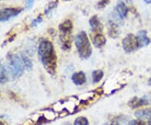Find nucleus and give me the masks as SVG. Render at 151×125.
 <instances>
[{
    "label": "nucleus",
    "mask_w": 151,
    "mask_h": 125,
    "mask_svg": "<svg viewBox=\"0 0 151 125\" xmlns=\"http://www.w3.org/2000/svg\"><path fill=\"white\" fill-rule=\"evenodd\" d=\"M60 45L63 50H69L71 47V33H60Z\"/></svg>",
    "instance_id": "6"
},
{
    "label": "nucleus",
    "mask_w": 151,
    "mask_h": 125,
    "mask_svg": "<svg viewBox=\"0 0 151 125\" xmlns=\"http://www.w3.org/2000/svg\"><path fill=\"white\" fill-rule=\"evenodd\" d=\"M71 80L72 82L75 83L76 85L80 86L84 84L86 81V77L85 73L83 71H78V72H75L72 76H71Z\"/></svg>",
    "instance_id": "9"
},
{
    "label": "nucleus",
    "mask_w": 151,
    "mask_h": 125,
    "mask_svg": "<svg viewBox=\"0 0 151 125\" xmlns=\"http://www.w3.org/2000/svg\"><path fill=\"white\" fill-rule=\"evenodd\" d=\"M9 80V74L8 71L4 66H1L0 68V83H4Z\"/></svg>",
    "instance_id": "17"
},
{
    "label": "nucleus",
    "mask_w": 151,
    "mask_h": 125,
    "mask_svg": "<svg viewBox=\"0 0 151 125\" xmlns=\"http://www.w3.org/2000/svg\"><path fill=\"white\" fill-rule=\"evenodd\" d=\"M108 3H109V0H99V2L97 3V8L103 9L108 5Z\"/></svg>",
    "instance_id": "21"
},
{
    "label": "nucleus",
    "mask_w": 151,
    "mask_h": 125,
    "mask_svg": "<svg viewBox=\"0 0 151 125\" xmlns=\"http://www.w3.org/2000/svg\"><path fill=\"white\" fill-rule=\"evenodd\" d=\"M1 66H2V65H1V63H0V68H1Z\"/></svg>",
    "instance_id": "30"
},
{
    "label": "nucleus",
    "mask_w": 151,
    "mask_h": 125,
    "mask_svg": "<svg viewBox=\"0 0 151 125\" xmlns=\"http://www.w3.org/2000/svg\"><path fill=\"white\" fill-rule=\"evenodd\" d=\"M128 7L122 0H119L116 5V12L122 19H124L128 14Z\"/></svg>",
    "instance_id": "11"
},
{
    "label": "nucleus",
    "mask_w": 151,
    "mask_h": 125,
    "mask_svg": "<svg viewBox=\"0 0 151 125\" xmlns=\"http://www.w3.org/2000/svg\"><path fill=\"white\" fill-rule=\"evenodd\" d=\"M62 125H71V124H62Z\"/></svg>",
    "instance_id": "29"
},
{
    "label": "nucleus",
    "mask_w": 151,
    "mask_h": 125,
    "mask_svg": "<svg viewBox=\"0 0 151 125\" xmlns=\"http://www.w3.org/2000/svg\"><path fill=\"white\" fill-rule=\"evenodd\" d=\"M144 2L145 4H151V0H144Z\"/></svg>",
    "instance_id": "25"
},
{
    "label": "nucleus",
    "mask_w": 151,
    "mask_h": 125,
    "mask_svg": "<svg viewBox=\"0 0 151 125\" xmlns=\"http://www.w3.org/2000/svg\"><path fill=\"white\" fill-rule=\"evenodd\" d=\"M73 29V24L70 19L64 20L61 24H60L59 30L60 33H64V34H68V33L72 32Z\"/></svg>",
    "instance_id": "12"
},
{
    "label": "nucleus",
    "mask_w": 151,
    "mask_h": 125,
    "mask_svg": "<svg viewBox=\"0 0 151 125\" xmlns=\"http://www.w3.org/2000/svg\"><path fill=\"white\" fill-rule=\"evenodd\" d=\"M22 59L17 55H11L9 60V65H10L11 72L15 77H19L24 73V65H23Z\"/></svg>",
    "instance_id": "3"
},
{
    "label": "nucleus",
    "mask_w": 151,
    "mask_h": 125,
    "mask_svg": "<svg viewBox=\"0 0 151 125\" xmlns=\"http://www.w3.org/2000/svg\"><path fill=\"white\" fill-rule=\"evenodd\" d=\"M92 43L95 47L101 48L106 44V38L102 32L94 33V35L92 37Z\"/></svg>",
    "instance_id": "8"
},
{
    "label": "nucleus",
    "mask_w": 151,
    "mask_h": 125,
    "mask_svg": "<svg viewBox=\"0 0 151 125\" xmlns=\"http://www.w3.org/2000/svg\"><path fill=\"white\" fill-rule=\"evenodd\" d=\"M136 38H137V41H138L139 48L147 46L150 43V40L147 35V31L145 29L139 31L137 35H136Z\"/></svg>",
    "instance_id": "7"
},
{
    "label": "nucleus",
    "mask_w": 151,
    "mask_h": 125,
    "mask_svg": "<svg viewBox=\"0 0 151 125\" xmlns=\"http://www.w3.org/2000/svg\"><path fill=\"white\" fill-rule=\"evenodd\" d=\"M74 125H88V120L85 117H79L75 120Z\"/></svg>",
    "instance_id": "19"
},
{
    "label": "nucleus",
    "mask_w": 151,
    "mask_h": 125,
    "mask_svg": "<svg viewBox=\"0 0 151 125\" xmlns=\"http://www.w3.org/2000/svg\"><path fill=\"white\" fill-rule=\"evenodd\" d=\"M89 24H90V26L92 28L93 32H102L103 26H102L101 23L99 21V19H98V17H97V15H94V16H92V18L90 19Z\"/></svg>",
    "instance_id": "10"
},
{
    "label": "nucleus",
    "mask_w": 151,
    "mask_h": 125,
    "mask_svg": "<svg viewBox=\"0 0 151 125\" xmlns=\"http://www.w3.org/2000/svg\"><path fill=\"white\" fill-rule=\"evenodd\" d=\"M107 125H119V123H118V121H116V120H113V121H111V122H109Z\"/></svg>",
    "instance_id": "24"
},
{
    "label": "nucleus",
    "mask_w": 151,
    "mask_h": 125,
    "mask_svg": "<svg viewBox=\"0 0 151 125\" xmlns=\"http://www.w3.org/2000/svg\"><path fill=\"white\" fill-rule=\"evenodd\" d=\"M149 84H150V86H151V78H150V81H149Z\"/></svg>",
    "instance_id": "27"
},
{
    "label": "nucleus",
    "mask_w": 151,
    "mask_h": 125,
    "mask_svg": "<svg viewBox=\"0 0 151 125\" xmlns=\"http://www.w3.org/2000/svg\"><path fill=\"white\" fill-rule=\"evenodd\" d=\"M56 5H57V1H55V2H51V3L46 7L45 10V14H48L50 12H51V10L54 9L56 7Z\"/></svg>",
    "instance_id": "20"
},
{
    "label": "nucleus",
    "mask_w": 151,
    "mask_h": 125,
    "mask_svg": "<svg viewBox=\"0 0 151 125\" xmlns=\"http://www.w3.org/2000/svg\"><path fill=\"white\" fill-rule=\"evenodd\" d=\"M0 125H6L4 122H2V121H0Z\"/></svg>",
    "instance_id": "26"
},
{
    "label": "nucleus",
    "mask_w": 151,
    "mask_h": 125,
    "mask_svg": "<svg viewBox=\"0 0 151 125\" xmlns=\"http://www.w3.org/2000/svg\"><path fill=\"white\" fill-rule=\"evenodd\" d=\"M42 21V19H41V17L40 16V17H38V18H36L35 19H34L32 21V23H31V25L32 26H34V27H35L37 24H39L40 22Z\"/></svg>",
    "instance_id": "23"
},
{
    "label": "nucleus",
    "mask_w": 151,
    "mask_h": 125,
    "mask_svg": "<svg viewBox=\"0 0 151 125\" xmlns=\"http://www.w3.org/2000/svg\"><path fill=\"white\" fill-rule=\"evenodd\" d=\"M149 103L147 100H145L143 98H133L129 103V107H131L132 108H139L142 106H145Z\"/></svg>",
    "instance_id": "13"
},
{
    "label": "nucleus",
    "mask_w": 151,
    "mask_h": 125,
    "mask_svg": "<svg viewBox=\"0 0 151 125\" xmlns=\"http://www.w3.org/2000/svg\"><path fill=\"white\" fill-rule=\"evenodd\" d=\"M103 77V71L102 70H96L92 72V80L94 83H97L102 80Z\"/></svg>",
    "instance_id": "18"
},
{
    "label": "nucleus",
    "mask_w": 151,
    "mask_h": 125,
    "mask_svg": "<svg viewBox=\"0 0 151 125\" xmlns=\"http://www.w3.org/2000/svg\"><path fill=\"white\" fill-rule=\"evenodd\" d=\"M129 125H146V124L142 120H132L129 122Z\"/></svg>",
    "instance_id": "22"
},
{
    "label": "nucleus",
    "mask_w": 151,
    "mask_h": 125,
    "mask_svg": "<svg viewBox=\"0 0 151 125\" xmlns=\"http://www.w3.org/2000/svg\"><path fill=\"white\" fill-rule=\"evenodd\" d=\"M21 59L22 61H23V63H24V67L27 69L28 71H30L33 67V63L32 61H31V60L26 55L24 54H23L21 55Z\"/></svg>",
    "instance_id": "16"
},
{
    "label": "nucleus",
    "mask_w": 151,
    "mask_h": 125,
    "mask_svg": "<svg viewBox=\"0 0 151 125\" xmlns=\"http://www.w3.org/2000/svg\"><path fill=\"white\" fill-rule=\"evenodd\" d=\"M135 116L139 119H151V108L140 109L135 112Z\"/></svg>",
    "instance_id": "15"
},
{
    "label": "nucleus",
    "mask_w": 151,
    "mask_h": 125,
    "mask_svg": "<svg viewBox=\"0 0 151 125\" xmlns=\"http://www.w3.org/2000/svg\"><path fill=\"white\" fill-rule=\"evenodd\" d=\"M75 45L78 54L82 59H88L92 53V45L85 31L78 33L75 39Z\"/></svg>",
    "instance_id": "2"
},
{
    "label": "nucleus",
    "mask_w": 151,
    "mask_h": 125,
    "mask_svg": "<svg viewBox=\"0 0 151 125\" xmlns=\"http://www.w3.org/2000/svg\"><path fill=\"white\" fill-rule=\"evenodd\" d=\"M38 55L45 69L50 75H54L57 66V56L52 42L48 40H43L39 45Z\"/></svg>",
    "instance_id": "1"
},
{
    "label": "nucleus",
    "mask_w": 151,
    "mask_h": 125,
    "mask_svg": "<svg viewBox=\"0 0 151 125\" xmlns=\"http://www.w3.org/2000/svg\"><path fill=\"white\" fill-rule=\"evenodd\" d=\"M108 34L110 37L116 38L119 35V25L113 21L108 23Z\"/></svg>",
    "instance_id": "14"
},
{
    "label": "nucleus",
    "mask_w": 151,
    "mask_h": 125,
    "mask_svg": "<svg viewBox=\"0 0 151 125\" xmlns=\"http://www.w3.org/2000/svg\"><path fill=\"white\" fill-rule=\"evenodd\" d=\"M149 125H151V120H150V121H149Z\"/></svg>",
    "instance_id": "28"
},
{
    "label": "nucleus",
    "mask_w": 151,
    "mask_h": 125,
    "mask_svg": "<svg viewBox=\"0 0 151 125\" xmlns=\"http://www.w3.org/2000/svg\"><path fill=\"white\" fill-rule=\"evenodd\" d=\"M122 45L124 51L127 53H131L139 48L137 38L133 34H128L123 40Z\"/></svg>",
    "instance_id": "4"
},
{
    "label": "nucleus",
    "mask_w": 151,
    "mask_h": 125,
    "mask_svg": "<svg viewBox=\"0 0 151 125\" xmlns=\"http://www.w3.org/2000/svg\"><path fill=\"white\" fill-rule=\"evenodd\" d=\"M21 11L22 9L19 8H5L0 9V22L8 21L11 18L19 14Z\"/></svg>",
    "instance_id": "5"
}]
</instances>
